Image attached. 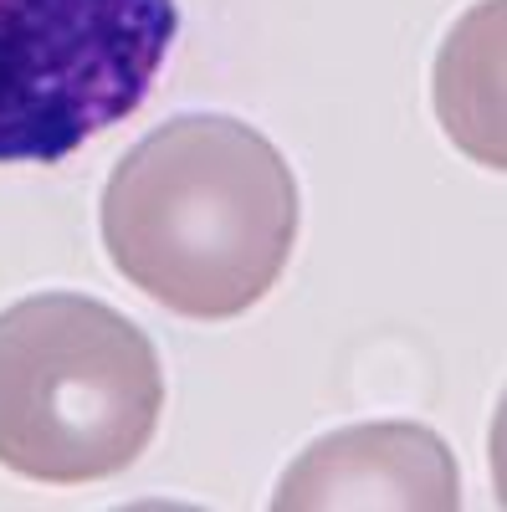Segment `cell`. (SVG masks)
I'll use <instances>...</instances> for the list:
<instances>
[{
    "mask_svg": "<svg viewBox=\"0 0 507 512\" xmlns=\"http://www.w3.org/2000/svg\"><path fill=\"white\" fill-rule=\"evenodd\" d=\"M103 246L149 303L226 323L257 308L298 246V180L241 118L180 113L139 139L103 185Z\"/></svg>",
    "mask_w": 507,
    "mask_h": 512,
    "instance_id": "1",
    "label": "cell"
},
{
    "mask_svg": "<svg viewBox=\"0 0 507 512\" xmlns=\"http://www.w3.org/2000/svg\"><path fill=\"white\" fill-rule=\"evenodd\" d=\"M164 415L154 338L88 292H36L0 313V466L82 487L149 451Z\"/></svg>",
    "mask_w": 507,
    "mask_h": 512,
    "instance_id": "2",
    "label": "cell"
},
{
    "mask_svg": "<svg viewBox=\"0 0 507 512\" xmlns=\"http://www.w3.org/2000/svg\"><path fill=\"white\" fill-rule=\"evenodd\" d=\"M175 36V0H0V164H57L123 123Z\"/></svg>",
    "mask_w": 507,
    "mask_h": 512,
    "instance_id": "3",
    "label": "cell"
},
{
    "mask_svg": "<svg viewBox=\"0 0 507 512\" xmlns=\"http://www.w3.org/2000/svg\"><path fill=\"white\" fill-rule=\"evenodd\" d=\"M502 0H482L456 21L436 57V113L446 139L477 164L502 169Z\"/></svg>",
    "mask_w": 507,
    "mask_h": 512,
    "instance_id": "5",
    "label": "cell"
},
{
    "mask_svg": "<svg viewBox=\"0 0 507 512\" xmlns=\"http://www.w3.org/2000/svg\"><path fill=\"white\" fill-rule=\"evenodd\" d=\"M277 512H451L461 507V477L451 446L415 420L344 425L313 441L282 472L272 492Z\"/></svg>",
    "mask_w": 507,
    "mask_h": 512,
    "instance_id": "4",
    "label": "cell"
}]
</instances>
